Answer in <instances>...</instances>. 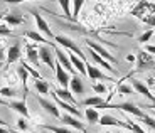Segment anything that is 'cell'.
<instances>
[{
    "instance_id": "45",
    "label": "cell",
    "mask_w": 155,
    "mask_h": 133,
    "mask_svg": "<svg viewBox=\"0 0 155 133\" xmlns=\"http://www.w3.org/2000/svg\"><path fill=\"white\" fill-rule=\"evenodd\" d=\"M0 67H2V63H0Z\"/></svg>"
},
{
    "instance_id": "22",
    "label": "cell",
    "mask_w": 155,
    "mask_h": 133,
    "mask_svg": "<svg viewBox=\"0 0 155 133\" xmlns=\"http://www.w3.org/2000/svg\"><path fill=\"white\" fill-rule=\"evenodd\" d=\"M34 88L35 91H37L39 94H47L49 93V84H47V81H44L42 78H39L34 81Z\"/></svg>"
},
{
    "instance_id": "46",
    "label": "cell",
    "mask_w": 155,
    "mask_h": 133,
    "mask_svg": "<svg viewBox=\"0 0 155 133\" xmlns=\"http://www.w3.org/2000/svg\"><path fill=\"white\" fill-rule=\"evenodd\" d=\"M84 133H88V131H86V130H84Z\"/></svg>"
},
{
    "instance_id": "6",
    "label": "cell",
    "mask_w": 155,
    "mask_h": 133,
    "mask_svg": "<svg viewBox=\"0 0 155 133\" xmlns=\"http://www.w3.org/2000/svg\"><path fill=\"white\" fill-rule=\"evenodd\" d=\"M54 71H56V79H58V83H59V84H61L62 88H68V86H69V81H71L69 73H68V71L64 69V67H62L59 63H56Z\"/></svg>"
},
{
    "instance_id": "35",
    "label": "cell",
    "mask_w": 155,
    "mask_h": 133,
    "mask_svg": "<svg viewBox=\"0 0 155 133\" xmlns=\"http://www.w3.org/2000/svg\"><path fill=\"white\" fill-rule=\"evenodd\" d=\"M0 94H4V96H8V98H10V96L15 94V89H12V88H2V89H0Z\"/></svg>"
},
{
    "instance_id": "5",
    "label": "cell",
    "mask_w": 155,
    "mask_h": 133,
    "mask_svg": "<svg viewBox=\"0 0 155 133\" xmlns=\"http://www.w3.org/2000/svg\"><path fill=\"white\" fill-rule=\"evenodd\" d=\"M32 15H34V19H35V24H37V29H39V32H42V34H46L49 39H54V34L51 32V29H49V25H47V22L41 17V14H39L37 10H32Z\"/></svg>"
},
{
    "instance_id": "3",
    "label": "cell",
    "mask_w": 155,
    "mask_h": 133,
    "mask_svg": "<svg viewBox=\"0 0 155 133\" xmlns=\"http://www.w3.org/2000/svg\"><path fill=\"white\" fill-rule=\"evenodd\" d=\"M54 52H56V59H58V63L61 64L68 73H73V74H74V66L71 64V59L66 56V52L61 51V49H58V47H54Z\"/></svg>"
},
{
    "instance_id": "8",
    "label": "cell",
    "mask_w": 155,
    "mask_h": 133,
    "mask_svg": "<svg viewBox=\"0 0 155 133\" xmlns=\"http://www.w3.org/2000/svg\"><path fill=\"white\" fill-rule=\"evenodd\" d=\"M86 74H88V78L89 79H108V81H113V78H108L106 74H103L100 71V67H96V66H93V64H88L86 63Z\"/></svg>"
},
{
    "instance_id": "15",
    "label": "cell",
    "mask_w": 155,
    "mask_h": 133,
    "mask_svg": "<svg viewBox=\"0 0 155 133\" xmlns=\"http://www.w3.org/2000/svg\"><path fill=\"white\" fill-rule=\"evenodd\" d=\"M19 59H20V46L19 44H14V46L8 47V51H7V66L17 63Z\"/></svg>"
},
{
    "instance_id": "21",
    "label": "cell",
    "mask_w": 155,
    "mask_h": 133,
    "mask_svg": "<svg viewBox=\"0 0 155 133\" xmlns=\"http://www.w3.org/2000/svg\"><path fill=\"white\" fill-rule=\"evenodd\" d=\"M84 116H86V122L91 123V125H94V123L100 122V113H98V110H96V108H93V106L86 108Z\"/></svg>"
},
{
    "instance_id": "14",
    "label": "cell",
    "mask_w": 155,
    "mask_h": 133,
    "mask_svg": "<svg viewBox=\"0 0 155 133\" xmlns=\"http://www.w3.org/2000/svg\"><path fill=\"white\" fill-rule=\"evenodd\" d=\"M7 106L12 108L14 111H17V113H20L22 116H25V118L29 116V110H27V105H25V96H24V99H20V101H10Z\"/></svg>"
},
{
    "instance_id": "18",
    "label": "cell",
    "mask_w": 155,
    "mask_h": 133,
    "mask_svg": "<svg viewBox=\"0 0 155 133\" xmlns=\"http://www.w3.org/2000/svg\"><path fill=\"white\" fill-rule=\"evenodd\" d=\"M54 93H56V96H58V98H61V99H62V101H68V103H71V105H74V106L78 105V101L74 99V96L71 94V91H68V88L54 89Z\"/></svg>"
},
{
    "instance_id": "17",
    "label": "cell",
    "mask_w": 155,
    "mask_h": 133,
    "mask_svg": "<svg viewBox=\"0 0 155 133\" xmlns=\"http://www.w3.org/2000/svg\"><path fill=\"white\" fill-rule=\"evenodd\" d=\"M69 88H71V91H73L74 94H83V93H84V84H83L81 78H79V76H76V74L71 78Z\"/></svg>"
},
{
    "instance_id": "38",
    "label": "cell",
    "mask_w": 155,
    "mask_h": 133,
    "mask_svg": "<svg viewBox=\"0 0 155 133\" xmlns=\"http://www.w3.org/2000/svg\"><path fill=\"white\" fill-rule=\"evenodd\" d=\"M0 35H12V31L5 25H0Z\"/></svg>"
},
{
    "instance_id": "27",
    "label": "cell",
    "mask_w": 155,
    "mask_h": 133,
    "mask_svg": "<svg viewBox=\"0 0 155 133\" xmlns=\"http://www.w3.org/2000/svg\"><path fill=\"white\" fill-rule=\"evenodd\" d=\"M44 130H47V131H52V133H73L69 128H66V126H54V125H42Z\"/></svg>"
},
{
    "instance_id": "43",
    "label": "cell",
    "mask_w": 155,
    "mask_h": 133,
    "mask_svg": "<svg viewBox=\"0 0 155 133\" xmlns=\"http://www.w3.org/2000/svg\"><path fill=\"white\" fill-rule=\"evenodd\" d=\"M0 105H8V103H7V101H4V99L0 98Z\"/></svg>"
},
{
    "instance_id": "37",
    "label": "cell",
    "mask_w": 155,
    "mask_h": 133,
    "mask_svg": "<svg viewBox=\"0 0 155 133\" xmlns=\"http://www.w3.org/2000/svg\"><path fill=\"white\" fill-rule=\"evenodd\" d=\"M128 122H130V120H128ZM130 126H132V131H135V133H147V131H143V130L140 128L137 123H132V122H130Z\"/></svg>"
},
{
    "instance_id": "4",
    "label": "cell",
    "mask_w": 155,
    "mask_h": 133,
    "mask_svg": "<svg viewBox=\"0 0 155 133\" xmlns=\"http://www.w3.org/2000/svg\"><path fill=\"white\" fill-rule=\"evenodd\" d=\"M86 46H88L89 49H93L94 52H98V54H100V56H101V57H103V59H106V61H108V63H113V64L116 63V59L113 57V56L110 54L108 51H106L105 47H101L100 44L93 42V41H86Z\"/></svg>"
},
{
    "instance_id": "2",
    "label": "cell",
    "mask_w": 155,
    "mask_h": 133,
    "mask_svg": "<svg viewBox=\"0 0 155 133\" xmlns=\"http://www.w3.org/2000/svg\"><path fill=\"white\" fill-rule=\"evenodd\" d=\"M100 125L103 126H120V128H127V130H132L130 123H125V122H120V120H116V118L110 116V115H105V116H100Z\"/></svg>"
},
{
    "instance_id": "23",
    "label": "cell",
    "mask_w": 155,
    "mask_h": 133,
    "mask_svg": "<svg viewBox=\"0 0 155 133\" xmlns=\"http://www.w3.org/2000/svg\"><path fill=\"white\" fill-rule=\"evenodd\" d=\"M105 99L101 98V96H91V98H86L84 101H83V105L84 106H93V108H98V106L105 105Z\"/></svg>"
},
{
    "instance_id": "13",
    "label": "cell",
    "mask_w": 155,
    "mask_h": 133,
    "mask_svg": "<svg viewBox=\"0 0 155 133\" xmlns=\"http://www.w3.org/2000/svg\"><path fill=\"white\" fill-rule=\"evenodd\" d=\"M88 54L91 56V59H93V61H94L96 64H100L101 67H105V69H108L110 73H113V74H115V69L111 67V64H110L108 61H106V59H103V57H101V56L98 54V52H94L93 49H89V47H88Z\"/></svg>"
},
{
    "instance_id": "44",
    "label": "cell",
    "mask_w": 155,
    "mask_h": 133,
    "mask_svg": "<svg viewBox=\"0 0 155 133\" xmlns=\"http://www.w3.org/2000/svg\"><path fill=\"white\" fill-rule=\"evenodd\" d=\"M10 133H22V131H15V130H10Z\"/></svg>"
},
{
    "instance_id": "40",
    "label": "cell",
    "mask_w": 155,
    "mask_h": 133,
    "mask_svg": "<svg viewBox=\"0 0 155 133\" xmlns=\"http://www.w3.org/2000/svg\"><path fill=\"white\" fill-rule=\"evenodd\" d=\"M4 59H5V51L2 49V47H0V63H2Z\"/></svg>"
},
{
    "instance_id": "28",
    "label": "cell",
    "mask_w": 155,
    "mask_h": 133,
    "mask_svg": "<svg viewBox=\"0 0 155 133\" xmlns=\"http://www.w3.org/2000/svg\"><path fill=\"white\" fill-rule=\"evenodd\" d=\"M59 5H61V8L64 10V14H66L68 19H73V14H71V0H58Z\"/></svg>"
},
{
    "instance_id": "31",
    "label": "cell",
    "mask_w": 155,
    "mask_h": 133,
    "mask_svg": "<svg viewBox=\"0 0 155 133\" xmlns=\"http://www.w3.org/2000/svg\"><path fill=\"white\" fill-rule=\"evenodd\" d=\"M152 35H153V31L150 29V31L143 32V34L140 35V37H138V42H140V44H145L147 41H150V37H152Z\"/></svg>"
},
{
    "instance_id": "33",
    "label": "cell",
    "mask_w": 155,
    "mask_h": 133,
    "mask_svg": "<svg viewBox=\"0 0 155 133\" xmlns=\"http://www.w3.org/2000/svg\"><path fill=\"white\" fill-rule=\"evenodd\" d=\"M93 89H94V93H98V94H105L106 93V86L105 84H100V83L93 84Z\"/></svg>"
},
{
    "instance_id": "11",
    "label": "cell",
    "mask_w": 155,
    "mask_h": 133,
    "mask_svg": "<svg viewBox=\"0 0 155 133\" xmlns=\"http://www.w3.org/2000/svg\"><path fill=\"white\" fill-rule=\"evenodd\" d=\"M52 96H54V99H56V103H58V106H59V108H62V110H66L69 115H73V116H76V118H79V116H81V111H79V110H76V108H73L74 105H71V103H68V101H62L61 98H58V96H56V93H54V91H52Z\"/></svg>"
},
{
    "instance_id": "1",
    "label": "cell",
    "mask_w": 155,
    "mask_h": 133,
    "mask_svg": "<svg viewBox=\"0 0 155 133\" xmlns=\"http://www.w3.org/2000/svg\"><path fill=\"white\" fill-rule=\"evenodd\" d=\"M54 41H56L58 44H61L62 47H66V49L73 51L74 54H76V56H79V57H81L83 61H84V57H86V56L83 54V51H81V49H79L78 46H76V42H74V41H71L69 37H66V35H54Z\"/></svg>"
},
{
    "instance_id": "12",
    "label": "cell",
    "mask_w": 155,
    "mask_h": 133,
    "mask_svg": "<svg viewBox=\"0 0 155 133\" xmlns=\"http://www.w3.org/2000/svg\"><path fill=\"white\" fill-rule=\"evenodd\" d=\"M61 120H62V123H64V125L73 126V128H76V130H81V131H84V125H83V123L79 122L76 116H73V115H69V113L61 115Z\"/></svg>"
},
{
    "instance_id": "10",
    "label": "cell",
    "mask_w": 155,
    "mask_h": 133,
    "mask_svg": "<svg viewBox=\"0 0 155 133\" xmlns=\"http://www.w3.org/2000/svg\"><path fill=\"white\" fill-rule=\"evenodd\" d=\"M37 101H39V105L42 106V108H44V110H46L49 115H52L54 118H61V113H59V106H56L54 103H51V101H47V99L41 98V96L37 98Z\"/></svg>"
},
{
    "instance_id": "41",
    "label": "cell",
    "mask_w": 155,
    "mask_h": 133,
    "mask_svg": "<svg viewBox=\"0 0 155 133\" xmlns=\"http://www.w3.org/2000/svg\"><path fill=\"white\" fill-rule=\"evenodd\" d=\"M0 133H10V130H7V126H0Z\"/></svg>"
},
{
    "instance_id": "19",
    "label": "cell",
    "mask_w": 155,
    "mask_h": 133,
    "mask_svg": "<svg viewBox=\"0 0 155 133\" xmlns=\"http://www.w3.org/2000/svg\"><path fill=\"white\" fill-rule=\"evenodd\" d=\"M69 59H71V64L74 66V69H78L81 74H86V61H83L76 54H69Z\"/></svg>"
},
{
    "instance_id": "16",
    "label": "cell",
    "mask_w": 155,
    "mask_h": 133,
    "mask_svg": "<svg viewBox=\"0 0 155 133\" xmlns=\"http://www.w3.org/2000/svg\"><path fill=\"white\" fill-rule=\"evenodd\" d=\"M137 61H138V64H137L138 69H145L147 66L153 64V59L150 57V54H147V51H140L138 56H137Z\"/></svg>"
},
{
    "instance_id": "29",
    "label": "cell",
    "mask_w": 155,
    "mask_h": 133,
    "mask_svg": "<svg viewBox=\"0 0 155 133\" xmlns=\"http://www.w3.org/2000/svg\"><path fill=\"white\" fill-rule=\"evenodd\" d=\"M83 4H84V0H73V20H78V15H79V10H81Z\"/></svg>"
},
{
    "instance_id": "34",
    "label": "cell",
    "mask_w": 155,
    "mask_h": 133,
    "mask_svg": "<svg viewBox=\"0 0 155 133\" xmlns=\"http://www.w3.org/2000/svg\"><path fill=\"white\" fill-rule=\"evenodd\" d=\"M22 66L25 67V69H27V73H29V74H32V76H34V78H35V79H39V78H41V74H39V73H37V71H35V69H32V67L29 66L27 63H22Z\"/></svg>"
},
{
    "instance_id": "39",
    "label": "cell",
    "mask_w": 155,
    "mask_h": 133,
    "mask_svg": "<svg viewBox=\"0 0 155 133\" xmlns=\"http://www.w3.org/2000/svg\"><path fill=\"white\" fill-rule=\"evenodd\" d=\"M145 51H147L148 54H155V46H147L145 47Z\"/></svg>"
},
{
    "instance_id": "26",
    "label": "cell",
    "mask_w": 155,
    "mask_h": 133,
    "mask_svg": "<svg viewBox=\"0 0 155 133\" xmlns=\"http://www.w3.org/2000/svg\"><path fill=\"white\" fill-rule=\"evenodd\" d=\"M5 22L8 25H20L24 22V17L19 14H8V15H5Z\"/></svg>"
},
{
    "instance_id": "36",
    "label": "cell",
    "mask_w": 155,
    "mask_h": 133,
    "mask_svg": "<svg viewBox=\"0 0 155 133\" xmlns=\"http://www.w3.org/2000/svg\"><path fill=\"white\" fill-rule=\"evenodd\" d=\"M17 126H19V130H20V131H25V130L29 128V126H27V123H25V120H24V118H20V120H19Z\"/></svg>"
},
{
    "instance_id": "30",
    "label": "cell",
    "mask_w": 155,
    "mask_h": 133,
    "mask_svg": "<svg viewBox=\"0 0 155 133\" xmlns=\"http://www.w3.org/2000/svg\"><path fill=\"white\" fill-rule=\"evenodd\" d=\"M142 122H143V123H145V125H147V126H150V128H152V130H153V131H155V118L148 116V115L145 113V116L142 118Z\"/></svg>"
},
{
    "instance_id": "20",
    "label": "cell",
    "mask_w": 155,
    "mask_h": 133,
    "mask_svg": "<svg viewBox=\"0 0 155 133\" xmlns=\"http://www.w3.org/2000/svg\"><path fill=\"white\" fill-rule=\"evenodd\" d=\"M25 52H27V59L31 61L34 66H39V51L35 49L34 46H31V44H27L25 46Z\"/></svg>"
},
{
    "instance_id": "32",
    "label": "cell",
    "mask_w": 155,
    "mask_h": 133,
    "mask_svg": "<svg viewBox=\"0 0 155 133\" xmlns=\"http://www.w3.org/2000/svg\"><path fill=\"white\" fill-rule=\"evenodd\" d=\"M133 88H130V86H127V84H120L118 86V93H121V94H133Z\"/></svg>"
},
{
    "instance_id": "9",
    "label": "cell",
    "mask_w": 155,
    "mask_h": 133,
    "mask_svg": "<svg viewBox=\"0 0 155 133\" xmlns=\"http://www.w3.org/2000/svg\"><path fill=\"white\" fill-rule=\"evenodd\" d=\"M132 84H133V89H135L137 93H140V94H143V96H147V98L152 101V105H155V96L150 93V89H148V88L145 86L143 83L138 81V79H133Z\"/></svg>"
},
{
    "instance_id": "24",
    "label": "cell",
    "mask_w": 155,
    "mask_h": 133,
    "mask_svg": "<svg viewBox=\"0 0 155 133\" xmlns=\"http://www.w3.org/2000/svg\"><path fill=\"white\" fill-rule=\"evenodd\" d=\"M17 74H19V78H20V83H22V86H24V93L27 94V78H29V73H27V69L20 64V67L17 69Z\"/></svg>"
},
{
    "instance_id": "42",
    "label": "cell",
    "mask_w": 155,
    "mask_h": 133,
    "mask_svg": "<svg viewBox=\"0 0 155 133\" xmlns=\"http://www.w3.org/2000/svg\"><path fill=\"white\" fill-rule=\"evenodd\" d=\"M0 126H7V123H5L4 120H2V118H0Z\"/></svg>"
},
{
    "instance_id": "25",
    "label": "cell",
    "mask_w": 155,
    "mask_h": 133,
    "mask_svg": "<svg viewBox=\"0 0 155 133\" xmlns=\"http://www.w3.org/2000/svg\"><path fill=\"white\" fill-rule=\"evenodd\" d=\"M25 37H29V39H32V41H35V42H47L51 47H56L54 44L51 42V41H46L42 37V35L39 34V32H34V31H29V32H25Z\"/></svg>"
},
{
    "instance_id": "7",
    "label": "cell",
    "mask_w": 155,
    "mask_h": 133,
    "mask_svg": "<svg viewBox=\"0 0 155 133\" xmlns=\"http://www.w3.org/2000/svg\"><path fill=\"white\" fill-rule=\"evenodd\" d=\"M39 59H41V61H42L44 64H47V66H49L51 69H54V67H56L54 56H52V51H51L49 47L42 46L41 49H39Z\"/></svg>"
}]
</instances>
